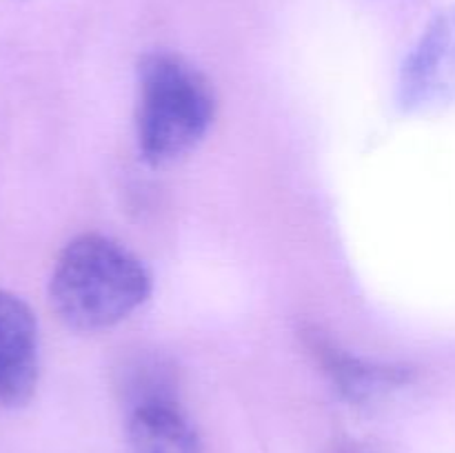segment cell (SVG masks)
<instances>
[{
    "mask_svg": "<svg viewBox=\"0 0 455 453\" xmlns=\"http://www.w3.org/2000/svg\"><path fill=\"white\" fill-rule=\"evenodd\" d=\"M151 296L145 262L124 244L100 234H83L67 242L53 265L49 302L74 331L116 327Z\"/></svg>",
    "mask_w": 455,
    "mask_h": 453,
    "instance_id": "6da1fadb",
    "label": "cell"
},
{
    "mask_svg": "<svg viewBox=\"0 0 455 453\" xmlns=\"http://www.w3.org/2000/svg\"><path fill=\"white\" fill-rule=\"evenodd\" d=\"M132 453H200V435L173 395L133 402L129 416Z\"/></svg>",
    "mask_w": 455,
    "mask_h": 453,
    "instance_id": "8992f818",
    "label": "cell"
},
{
    "mask_svg": "<svg viewBox=\"0 0 455 453\" xmlns=\"http://www.w3.org/2000/svg\"><path fill=\"white\" fill-rule=\"evenodd\" d=\"M455 93V4L435 13L407 53L398 100L407 111L449 100Z\"/></svg>",
    "mask_w": 455,
    "mask_h": 453,
    "instance_id": "3957f363",
    "label": "cell"
},
{
    "mask_svg": "<svg viewBox=\"0 0 455 453\" xmlns=\"http://www.w3.org/2000/svg\"><path fill=\"white\" fill-rule=\"evenodd\" d=\"M216 93L207 76L173 52L145 53L138 62L136 138L154 169L185 160L212 129Z\"/></svg>",
    "mask_w": 455,
    "mask_h": 453,
    "instance_id": "7a4b0ae2",
    "label": "cell"
},
{
    "mask_svg": "<svg viewBox=\"0 0 455 453\" xmlns=\"http://www.w3.org/2000/svg\"><path fill=\"white\" fill-rule=\"evenodd\" d=\"M307 346L315 362L323 367L331 385L351 402H367L385 391L411 382L413 373L407 367H391V364H373L358 355L349 354L324 338L318 329L305 333Z\"/></svg>",
    "mask_w": 455,
    "mask_h": 453,
    "instance_id": "5b68a950",
    "label": "cell"
},
{
    "mask_svg": "<svg viewBox=\"0 0 455 453\" xmlns=\"http://www.w3.org/2000/svg\"><path fill=\"white\" fill-rule=\"evenodd\" d=\"M38 322L20 296L0 289V404L29 402L38 385Z\"/></svg>",
    "mask_w": 455,
    "mask_h": 453,
    "instance_id": "277c9868",
    "label": "cell"
}]
</instances>
